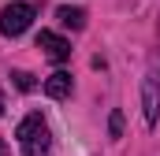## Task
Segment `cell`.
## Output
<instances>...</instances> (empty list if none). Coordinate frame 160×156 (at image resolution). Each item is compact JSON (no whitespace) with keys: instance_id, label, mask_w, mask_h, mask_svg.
<instances>
[{"instance_id":"obj_1","label":"cell","mask_w":160,"mask_h":156,"mask_svg":"<svg viewBox=\"0 0 160 156\" xmlns=\"http://www.w3.org/2000/svg\"><path fill=\"white\" fill-rule=\"evenodd\" d=\"M15 138H19L22 156H48L52 153V130H48V123L38 112H30V115L15 126Z\"/></svg>"},{"instance_id":"obj_2","label":"cell","mask_w":160,"mask_h":156,"mask_svg":"<svg viewBox=\"0 0 160 156\" xmlns=\"http://www.w3.org/2000/svg\"><path fill=\"white\" fill-rule=\"evenodd\" d=\"M142 112H145V126L153 130L160 123V52H149L145 63V78H142Z\"/></svg>"},{"instance_id":"obj_3","label":"cell","mask_w":160,"mask_h":156,"mask_svg":"<svg viewBox=\"0 0 160 156\" xmlns=\"http://www.w3.org/2000/svg\"><path fill=\"white\" fill-rule=\"evenodd\" d=\"M34 4H26V0H19V4H8L4 11H0V34L4 37H19V34H26L30 30V22H34Z\"/></svg>"},{"instance_id":"obj_4","label":"cell","mask_w":160,"mask_h":156,"mask_svg":"<svg viewBox=\"0 0 160 156\" xmlns=\"http://www.w3.org/2000/svg\"><path fill=\"white\" fill-rule=\"evenodd\" d=\"M38 48L52 60V63H63V60L71 56V41H63L60 34H52V30H41L38 34Z\"/></svg>"},{"instance_id":"obj_5","label":"cell","mask_w":160,"mask_h":156,"mask_svg":"<svg viewBox=\"0 0 160 156\" xmlns=\"http://www.w3.org/2000/svg\"><path fill=\"white\" fill-rule=\"evenodd\" d=\"M45 93L52 97V100H63V97H71V75L67 71H56V75L45 78Z\"/></svg>"},{"instance_id":"obj_6","label":"cell","mask_w":160,"mask_h":156,"mask_svg":"<svg viewBox=\"0 0 160 156\" xmlns=\"http://www.w3.org/2000/svg\"><path fill=\"white\" fill-rule=\"evenodd\" d=\"M56 19H60V26H67V30H82L86 26V11L82 7H56Z\"/></svg>"},{"instance_id":"obj_7","label":"cell","mask_w":160,"mask_h":156,"mask_svg":"<svg viewBox=\"0 0 160 156\" xmlns=\"http://www.w3.org/2000/svg\"><path fill=\"white\" fill-rule=\"evenodd\" d=\"M11 78H15V85L22 89V93H30L38 82H34V75H26V71H11Z\"/></svg>"},{"instance_id":"obj_8","label":"cell","mask_w":160,"mask_h":156,"mask_svg":"<svg viewBox=\"0 0 160 156\" xmlns=\"http://www.w3.org/2000/svg\"><path fill=\"white\" fill-rule=\"evenodd\" d=\"M108 134H112V138H123V112L119 108L108 115Z\"/></svg>"},{"instance_id":"obj_9","label":"cell","mask_w":160,"mask_h":156,"mask_svg":"<svg viewBox=\"0 0 160 156\" xmlns=\"http://www.w3.org/2000/svg\"><path fill=\"white\" fill-rule=\"evenodd\" d=\"M0 156H8V145H4V141H0Z\"/></svg>"},{"instance_id":"obj_10","label":"cell","mask_w":160,"mask_h":156,"mask_svg":"<svg viewBox=\"0 0 160 156\" xmlns=\"http://www.w3.org/2000/svg\"><path fill=\"white\" fill-rule=\"evenodd\" d=\"M0 115H4V93H0Z\"/></svg>"}]
</instances>
